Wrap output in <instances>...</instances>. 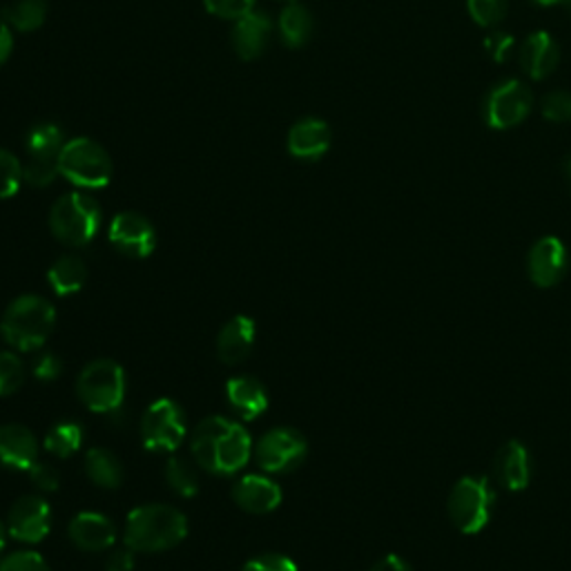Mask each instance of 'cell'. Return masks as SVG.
I'll list each match as a JSON object with an SVG mask.
<instances>
[{"mask_svg": "<svg viewBox=\"0 0 571 571\" xmlns=\"http://www.w3.org/2000/svg\"><path fill=\"white\" fill-rule=\"evenodd\" d=\"M190 451L201 469L215 476H232L252 456V440L246 428L224 415L201 419L190 438Z\"/></svg>", "mask_w": 571, "mask_h": 571, "instance_id": "cell-1", "label": "cell"}, {"mask_svg": "<svg viewBox=\"0 0 571 571\" xmlns=\"http://www.w3.org/2000/svg\"><path fill=\"white\" fill-rule=\"evenodd\" d=\"M188 536V518L168 505H143L125 520V547L141 553H157L177 547Z\"/></svg>", "mask_w": 571, "mask_h": 571, "instance_id": "cell-2", "label": "cell"}, {"mask_svg": "<svg viewBox=\"0 0 571 571\" xmlns=\"http://www.w3.org/2000/svg\"><path fill=\"white\" fill-rule=\"evenodd\" d=\"M56 326V311L50 300L41 295L17 298L0 320V335L19 351L41 349Z\"/></svg>", "mask_w": 571, "mask_h": 571, "instance_id": "cell-3", "label": "cell"}, {"mask_svg": "<svg viewBox=\"0 0 571 571\" xmlns=\"http://www.w3.org/2000/svg\"><path fill=\"white\" fill-rule=\"evenodd\" d=\"M494 502H496V491L489 478L465 476L454 485L449 494L447 513L451 525L460 533L476 536L489 525Z\"/></svg>", "mask_w": 571, "mask_h": 571, "instance_id": "cell-4", "label": "cell"}, {"mask_svg": "<svg viewBox=\"0 0 571 571\" xmlns=\"http://www.w3.org/2000/svg\"><path fill=\"white\" fill-rule=\"evenodd\" d=\"M101 228V208L96 199L83 193L63 195L50 210L52 235L68 246L90 243Z\"/></svg>", "mask_w": 571, "mask_h": 571, "instance_id": "cell-5", "label": "cell"}, {"mask_svg": "<svg viewBox=\"0 0 571 571\" xmlns=\"http://www.w3.org/2000/svg\"><path fill=\"white\" fill-rule=\"evenodd\" d=\"M186 411L175 399L153 402L141 417V443L148 451L173 454L186 440Z\"/></svg>", "mask_w": 571, "mask_h": 571, "instance_id": "cell-6", "label": "cell"}, {"mask_svg": "<svg viewBox=\"0 0 571 571\" xmlns=\"http://www.w3.org/2000/svg\"><path fill=\"white\" fill-rule=\"evenodd\" d=\"M81 402L94 413H114L125 397V371L114 360H94L79 375Z\"/></svg>", "mask_w": 571, "mask_h": 571, "instance_id": "cell-7", "label": "cell"}, {"mask_svg": "<svg viewBox=\"0 0 571 571\" xmlns=\"http://www.w3.org/2000/svg\"><path fill=\"white\" fill-rule=\"evenodd\" d=\"M61 175L79 188H103L112 179V159L92 138H74L63 146Z\"/></svg>", "mask_w": 571, "mask_h": 571, "instance_id": "cell-8", "label": "cell"}, {"mask_svg": "<svg viewBox=\"0 0 571 571\" xmlns=\"http://www.w3.org/2000/svg\"><path fill=\"white\" fill-rule=\"evenodd\" d=\"M28 166L23 168V177L34 188L50 186L56 175H61L59 162L63 153V132L54 123H41L30 129L25 138Z\"/></svg>", "mask_w": 571, "mask_h": 571, "instance_id": "cell-9", "label": "cell"}, {"mask_svg": "<svg viewBox=\"0 0 571 571\" xmlns=\"http://www.w3.org/2000/svg\"><path fill=\"white\" fill-rule=\"evenodd\" d=\"M533 107V92L518 79H507L494 85L482 103L485 123L491 129H511L520 125Z\"/></svg>", "mask_w": 571, "mask_h": 571, "instance_id": "cell-10", "label": "cell"}, {"mask_svg": "<svg viewBox=\"0 0 571 571\" xmlns=\"http://www.w3.org/2000/svg\"><path fill=\"white\" fill-rule=\"evenodd\" d=\"M255 456L257 465L268 474H291L307 460L309 443L298 428L277 426L263 434Z\"/></svg>", "mask_w": 571, "mask_h": 571, "instance_id": "cell-11", "label": "cell"}, {"mask_svg": "<svg viewBox=\"0 0 571 571\" xmlns=\"http://www.w3.org/2000/svg\"><path fill=\"white\" fill-rule=\"evenodd\" d=\"M10 536L19 542L37 544L41 542L52 529V509L43 496L25 494L21 496L8 516Z\"/></svg>", "mask_w": 571, "mask_h": 571, "instance_id": "cell-12", "label": "cell"}, {"mask_svg": "<svg viewBox=\"0 0 571 571\" xmlns=\"http://www.w3.org/2000/svg\"><path fill=\"white\" fill-rule=\"evenodd\" d=\"M569 270V252L558 237L538 239L527 255V274L538 289H553Z\"/></svg>", "mask_w": 571, "mask_h": 571, "instance_id": "cell-13", "label": "cell"}, {"mask_svg": "<svg viewBox=\"0 0 571 571\" xmlns=\"http://www.w3.org/2000/svg\"><path fill=\"white\" fill-rule=\"evenodd\" d=\"M112 246L132 259L148 257L157 246L155 226L138 212H121L110 224Z\"/></svg>", "mask_w": 571, "mask_h": 571, "instance_id": "cell-14", "label": "cell"}, {"mask_svg": "<svg viewBox=\"0 0 571 571\" xmlns=\"http://www.w3.org/2000/svg\"><path fill=\"white\" fill-rule=\"evenodd\" d=\"M491 471H494L496 485L502 487L505 491H525L533 474L529 449L518 440L505 443L494 458Z\"/></svg>", "mask_w": 571, "mask_h": 571, "instance_id": "cell-15", "label": "cell"}, {"mask_svg": "<svg viewBox=\"0 0 571 571\" xmlns=\"http://www.w3.org/2000/svg\"><path fill=\"white\" fill-rule=\"evenodd\" d=\"M39 463V440L23 424L0 426V465L14 471H30Z\"/></svg>", "mask_w": 571, "mask_h": 571, "instance_id": "cell-16", "label": "cell"}, {"mask_svg": "<svg viewBox=\"0 0 571 571\" xmlns=\"http://www.w3.org/2000/svg\"><path fill=\"white\" fill-rule=\"evenodd\" d=\"M518 63L529 79L544 81L560 63V48L551 34L533 32L520 43Z\"/></svg>", "mask_w": 571, "mask_h": 571, "instance_id": "cell-17", "label": "cell"}, {"mask_svg": "<svg viewBox=\"0 0 571 571\" xmlns=\"http://www.w3.org/2000/svg\"><path fill=\"white\" fill-rule=\"evenodd\" d=\"M331 127L322 118H302L289 132V153L302 162H318L331 148Z\"/></svg>", "mask_w": 571, "mask_h": 571, "instance_id": "cell-18", "label": "cell"}, {"mask_svg": "<svg viewBox=\"0 0 571 571\" xmlns=\"http://www.w3.org/2000/svg\"><path fill=\"white\" fill-rule=\"evenodd\" d=\"M68 536L79 549L96 553V551H105L114 544L116 527L103 513L83 511L72 518V522L68 527Z\"/></svg>", "mask_w": 571, "mask_h": 571, "instance_id": "cell-19", "label": "cell"}, {"mask_svg": "<svg viewBox=\"0 0 571 571\" xmlns=\"http://www.w3.org/2000/svg\"><path fill=\"white\" fill-rule=\"evenodd\" d=\"M232 498L248 513H270L281 505V489L274 480L252 474L235 485Z\"/></svg>", "mask_w": 571, "mask_h": 571, "instance_id": "cell-20", "label": "cell"}, {"mask_svg": "<svg viewBox=\"0 0 571 571\" xmlns=\"http://www.w3.org/2000/svg\"><path fill=\"white\" fill-rule=\"evenodd\" d=\"M270 32H272L270 17L266 12H255L252 10L250 14L239 19L235 30H232L235 52L243 61H252V59L261 56L268 41H270Z\"/></svg>", "mask_w": 571, "mask_h": 571, "instance_id": "cell-21", "label": "cell"}, {"mask_svg": "<svg viewBox=\"0 0 571 571\" xmlns=\"http://www.w3.org/2000/svg\"><path fill=\"white\" fill-rule=\"evenodd\" d=\"M255 346V322L246 315L232 318L217 335V357L235 366L243 362Z\"/></svg>", "mask_w": 571, "mask_h": 571, "instance_id": "cell-22", "label": "cell"}, {"mask_svg": "<svg viewBox=\"0 0 571 571\" xmlns=\"http://www.w3.org/2000/svg\"><path fill=\"white\" fill-rule=\"evenodd\" d=\"M226 395L237 415L246 422L257 419L268 408V391L252 375H237L228 380Z\"/></svg>", "mask_w": 571, "mask_h": 571, "instance_id": "cell-23", "label": "cell"}, {"mask_svg": "<svg viewBox=\"0 0 571 571\" xmlns=\"http://www.w3.org/2000/svg\"><path fill=\"white\" fill-rule=\"evenodd\" d=\"M48 281L56 295L61 298L74 295L87 281V266L74 255H63L52 263L48 272Z\"/></svg>", "mask_w": 571, "mask_h": 571, "instance_id": "cell-24", "label": "cell"}, {"mask_svg": "<svg viewBox=\"0 0 571 571\" xmlns=\"http://www.w3.org/2000/svg\"><path fill=\"white\" fill-rule=\"evenodd\" d=\"M85 474L101 489H116L123 482V465L110 449H92L85 456Z\"/></svg>", "mask_w": 571, "mask_h": 571, "instance_id": "cell-25", "label": "cell"}, {"mask_svg": "<svg viewBox=\"0 0 571 571\" xmlns=\"http://www.w3.org/2000/svg\"><path fill=\"white\" fill-rule=\"evenodd\" d=\"M313 30H315V23H313V17L307 8L302 6H289L281 17H279V34L283 39V43L289 48H302L311 41L313 37Z\"/></svg>", "mask_w": 571, "mask_h": 571, "instance_id": "cell-26", "label": "cell"}, {"mask_svg": "<svg viewBox=\"0 0 571 571\" xmlns=\"http://www.w3.org/2000/svg\"><path fill=\"white\" fill-rule=\"evenodd\" d=\"M48 3L45 0H14L0 10V19L6 25H14L19 32H34L45 23Z\"/></svg>", "mask_w": 571, "mask_h": 571, "instance_id": "cell-27", "label": "cell"}, {"mask_svg": "<svg viewBox=\"0 0 571 571\" xmlns=\"http://www.w3.org/2000/svg\"><path fill=\"white\" fill-rule=\"evenodd\" d=\"M83 445V426L76 422H59L54 424L45 436V449L52 456L70 458Z\"/></svg>", "mask_w": 571, "mask_h": 571, "instance_id": "cell-28", "label": "cell"}, {"mask_svg": "<svg viewBox=\"0 0 571 571\" xmlns=\"http://www.w3.org/2000/svg\"><path fill=\"white\" fill-rule=\"evenodd\" d=\"M166 480L175 489V494L181 496V498H193L199 491V474L184 458L173 456L166 463Z\"/></svg>", "mask_w": 571, "mask_h": 571, "instance_id": "cell-29", "label": "cell"}, {"mask_svg": "<svg viewBox=\"0 0 571 571\" xmlns=\"http://www.w3.org/2000/svg\"><path fill=\"white\" fill-rule=\"evenodd\" d=\"M467 10L478 28L491 30L505 21L509 3L507 0H467Z\"/></svg>", "mask_w": 571, "mask_h": 571, "instance_id": "cell-30", "label": "cell"}, {"mask_svg": "<svg viewBox=\"0 0 571 571\" xmlns=\"http://www.w3.org/2000/svg\"><path fill=\"white\" fill-rule=\"evenodd\" d=\"M25 382V364L12 351H0V397L17 393Z\"/></svg>", "mask_w": 571, "mask_h": 571, "instance_id": "cell-31", "label": "cell"}, {"mask_svg": "<svg viewBox=\"0 0 571 571\" xmlns=\"http://www.w3.org/2000/svg\"><path fill=\"white\" fill-rule=\"evenodd\" d=\"M23 166L21 162L0 148V199H10L19 193L21 184H23Z\"/></svg>", "mask_w": 571, "mask_h": 571, "instance_id": "cell-32", "label": "cell"}, {"mask_svg": "<svg viewBox=\"0 0 571 571\" xmlns=\"http://www.w3.org/2000/svg\"><path fill=\"white\" fill-rule=\"evenodd\" d=\"M540 112L551 123H571V92H549L540 103Z\"/></svg>", "mask_w": 571, "mask_h": 571, "instance_id": "cell-33", "label": "cell"}, {"mask_svg": "<svg viewBox=\"0 0 571 571\" xmlns=\"http://www.w3.org/2000/svg\"><path fill=\"white\" fill-rule=\"evenodd\" d=\"M0 571H50L45 558L37 551H14L0 562Z\"/></svg>", "mask_w": 571, "mask_h": 571, "instance_id": "cell-34", "label": "cell"}, {"mask_svg": "<svg viewBox=\"0 0 571 571\" xmlns=\"http://www.w3.org/2000/svg\"><path fill=\"white\" fill-rule=\"evenodd\" d=\"M206 10L219 19H243L252 12L255 0H204Z\"/></svg>", "mask_w": 571, "mask_h": 571, "instance_id": "cell-35", "label": "cell"}, {"mask_svg": "<svg viewBox=\"0 0 571 571\" xmlns=\"http://www.w3.org/2000/svg\"><path fill=\"white\" fill-rule=\"evenodd\" d=\"M243 571H298V564L283 553H261L248 560Z\"/></svg>", "mask_w": 571, "mask_h": 571, "instance_id": "cell-36", "label": "cell"}, {"mask_svg": "<svg viewBox=\"0 0 571 571\" xmlns=\"http://www.w3.org/2000/svg\"><path fill=\"white\" fill-rule=\"evenodd\" d=\"M485 50L494 63H507L516 50V39L509 32H491L485 39Z\"/></svg>", "mask_w": 571, "mask_h": 571, "instance_id": "cell-37", "label": "cell"}, {"mask_svg": "<svg viewBox=\"0 0 571 571\" xmlns=\"http://www.w3.org/2000/svg\"><path fill=\"white\" fill-rule=\"evenodd\" d=\"M30 480L37 489L45 491V494H54L59 487H61V476L59 471L52 467V465H45V463H37L30 471Z\"/></svg>", "mask_w": 571, "mask_h": 571, "instance_id": "cell-38", "label": "cell"}, {"mask_svg": "<svg viewBox=\"0 0 571 571\" xmlns=\"http://www.w3.org/2000/svg\"><path fill=\"white\" fill-rule=\"evenodd\" d=\"M32 371H34V377H37V380H41V382H54V380H59V375H61V371H63V362H61V357H59L56 353L45 351V353H41V355L37 357Z\"/></svg>", "mask_w": 571, "mask_h": 571, "instance_id": "cell-39", "label": "cell"}, {"mask_svg": "<svg viewBox=\"0 0 571 571\" xmlns=\"http://www.w3.org/2000/svg\"><path fill=\"white\" fill-rule=\"evenodd\" d=\"M132 569H134V556L129 547L114 551L105 562V571H132Z\"/></svg>", "mask_w": 571, "mask_h": 571, "instance_id": "cell-40", "label": "cell"}, {"mask_svg": "<svg viewBox=\"0 0 571 571\" xmlns=\"http://www.w3.org/2000/svg\"><path fill=\"white\" fill-rule=\"evenodd\" d=\"M371 571H413L411 564L402 558V556H395V553H388L384 558H380Z\"/></svg>", "mask_w": 571, "mask_h": 571, "instance_id": "cell-41", "label": "cell"}, {"mask_svg": "<svg viewBox=\"0 0 571 571\" xmlns=\"http://www.w3.org/2000/svg\"><path fill=\"white\" fill-rule=\"evenodd\" d=\"M12 48H14V41H12L10 28L3 21H0V65H3L10 59Z\"/></svg>", "mask_w": 571, "mask_h": 571, "instance_id": "cell-42", "label": "cell"}, {"mask_svg": "<svg viewBox=\"0 0 571 571\" xmlns=\"http://www.w3.org/2000/svg\"><path fill=\"white\" fill-rule=\"evenodd\" d=\"M8 536H10L8 522H3V520H0V551H3V549H6V544H8Z\"/></svg>", "mask_w": 571, "mask_h": 571, "instance_id": "cell-43", "label": "cell"}, {"mask_svg": "<svg viewBox=\"0 0 571 571\" xmlns=\"http://www.w3.org/2000/svg\"><path fill=\"white\" fill-rule=\"evenodd\" d=\"M531 3H536L540 8H553V6H560V0H531Z\"/></svg>", "mask_w": 571, "mask_h": 571, "instance_id": "cell-44", "label": "cell"}, {"mask_svg": "<svg viewBox=\"0 0 571 571\" xmlns=\"http://www.w3.org/2000/svg\"><path fill=\"white\" fill-rule=\"evenodd\" d=\"M564 177H567V184L571 188V157L564 162Z\"/></svg>", "mask_w": 571, "mask_h": 571, "instance_id": "cell-45", "label": "cell"}, {"mask_svg": "<svg viewBox=\"0 0 571 571\" xmlns=\"http://www.w3.org/2000/svg\"><path fill=\"white\" fill-rule=\"evenodd\" d=\"M560 8L564 10L567 17H571V0H560Z\"/></svg>", "mask_w": 571, "mask_h": 571, "instance_id": "cell-46", "label": "cell"}]
</instances>
